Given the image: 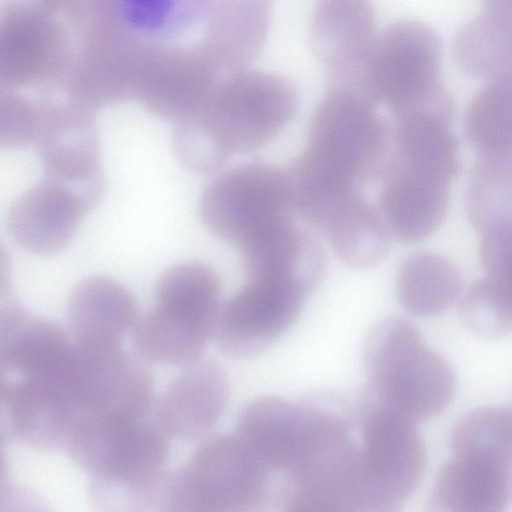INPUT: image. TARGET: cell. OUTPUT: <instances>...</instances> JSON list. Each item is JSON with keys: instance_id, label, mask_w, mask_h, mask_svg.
Returning a JSON list of instances; mask_svg holds the SVG:
<instances>
[{"instance_id": "obj_1", "label": "cell", "mask_w": 512, "mask_h": 512, "mask_svg": "<svg viewBox=\"0 0 512 512\" xmlns=\"http://www.w3.org/2000/svg\"><path fill=\"white\" fill-rule=\"evenodd\" d=\"M299 449L282 474L284 511H359L360 407L341 398L310 399Z\"/></svg>"}, {"instance_id": "obj_11", "label": "cell", "mask_w": 512, "mask_h": 512, "mask_svg": "<svg viewBox=\"0 0 512 512\" xmlns=\"http://www.w3.org/2000/svg\"><path fill=\"white\" fill-rule=\"evenodd\" d=\"M376 39L375 14L369 0H319L309 40L330 88L366 97L367 71Z\"/></svg>"}, {"instance_id": "obj_9", "label": "cell", "mask_w": 512, "mask_h": 512, "mask_svg": "<svg viewBox=\"0 0 512 512\" xmlns=\"http://www.w3.org/2000/svg\"><path fill=\"white\" fill-rule=\"evenodd\" d=\"M312 291L294 277H250L218 310L213 336L220 350L235 359L262 354L294 323Z\"/></svg>"}, {"instance_id": "obj_33", "label": "cell", "mask_w": 512, "mask_h": 512, "mask_svg": "<svg viewBox=\"0 0 512 512\" xmlns=\"http://www.w3.org/2000/svg\"><path fill=\"white\" fill-rule=\"evenodd\" d=\"M480 261L486 277L512 306V227L483 235Z\"/></svg>"}, {"instance_id": "obj_6", "label": "cell", "mask_w": 512, "mask_h": 512, "mask_svg": "<svg viewBox=\"0 0 512 512\" xmlns=\"http://www.w3.org/2000/svg\"><path fill=\"white\" fill-rule=\"evenodd\" d=\"M233 72L193 114L229 157L268 144L298 106L297 88L287 77L246 69Z\"/></svg>"}, {"instance_id": "obj_3", "label": "cell", "mask_w": 512, "mask_h": 512, "mask_svg": "<svg viewBox=\"0 0 512 512\" xmlns=\"http://www.w3.org/2000/svg\"><path fill=\"white\" fill-rule=\"evenodd\" d=\"M437 33L416 20H401L377 36L367 71L365 95L395 117L424 115L451 124L454 102L440 79Z\"/></svg>"}, {"instance_id": "obj_12", "label": "cell", "mask_w": 512, "mask_h": 512, "mask_svg": "<svg viewBox=\"0 0 512 512\" xmlns=\"http://www.w3.org/2000/svg\"><path fill=\"white\" fill-rule=\"evenodd\" d=\"M87 212L74 193L44 179L13 202L8 211V230L21 249L50 256L69 245Z\"/></svg>"}, {"instance_id": "obj_5", "label": "cell", "mask_w": 512, "mask_h": 512, "mask_svg": "<svg viewBox=\"0 0 512 512\" xmlns=\"http://www.w3.org/2000/svg\"><path fill=\"white\" fill-rule=\"evenodd\" d=\"M366 97L331 88L312 117L300 155L309 163L359 185L384 173L391 153L392 127Z\"/></svg>"}, {"instance_id": "obj_13", "label": "cell", "mask_w": 512, "mask_h": 512, "mask_svg": "<svg viewBox=\"0 0 512 512\" xmlns=\"http://www.w3.org/2000/svg\"><path fill=\"white\" fill-rule=\"evenodd\" d=\"M229 395L222 366L198 359L174 378L157 405V422L168 436L195 440L212 429L221 417Z\"/></svg>"}, {"instance_id": "obj_4", "label": "cell", "mask_w": 512, "mask_h": 512, "mask_svg": "<svg viewBox=\"0 0 512 512\" xmlns=\"http://www.w3.org/2000/svg\"><path fill=\"white\" fill-rule=\"evenodd\" d=\"M272 474L237 433L216 435L164 479L160 504L170 511H254L268 499Z\"/></svg>"}, {"instance_id": "obj_21", "label": "cell", "mask_w": 512, "mask_h": 512, "mask_svg": "<svg viewBox=\"0 0 512 512\" xmlns=\"http://www.w3.org/2000/svg\"><path fill=\"white\" fill-rule=\"evenodd\" d=\"M511 493L510 477L502 469L453 455L439 471L428 504L433 511L495 512L505 508Z\"/></svg>"}, {"instance_id": "obj_10", "label": "cell", "mask_w": 512, "mask_h": 512, "mask_svg": "<svg viewBox=\"0 0 512 512\" xmlns=\"http://www.w3.org/2000/svg\"><path fill=\"white\" fill-rule=\"evenodd\" d=\"M38 112L33 144L43 164L44 179L64 186L92 210L104 191L93 112L74 103L38 108Z\"/></svg>"}, {"instance_id": "obj_29", "label": "cell", "mask_w": 512, "mask_h": 512, "mask_svg": "<svg viewBox=\"0 0 512 512\" xmlns=\"http://www.w3.org/2000/svg\"><path fill=\"white\" fill-rule=\"evenodd\" d=\"M453 455L492 464L512 475V412L497 406L474 409L455 424Z\"/></svg>"}, {"instance_id": "obj_27", "label": "cell", "mask_w": 512, "mask_h": 512, "mask_svg": "<svg viewBox=\"0 0 512 512\" xmlns=\"http://www.w3.org/2000/svg\"><path fill=\"white\" fill-rule=\"evenodd\" d=\"M156 292V307L213 331L220 308V282L210 266L201 262L174 265L161 275Z\"/></svg>"}, {"instance_id": "obj_7", "label": "cell", "mask_w": 512, "mask_h": 512, "mask_svg": "<svg viewBox=\"0 0 512 512\" xmlns=\"http://www.w3.org/2000/svg\"><path fill=\"white\" fill-rule=\"evenodd\" d=\"M415 424L360 402L361 512L396 511L417 487L426 455Z\"/></svg>"}, {"instance_id": "obj_25", "label": "cell", "mask_w": 512, "mask_h": 512, "mask_svg": "<svg viewBox=\"0 0 512 512\" xmlns=\"http://www.w3.org/2000/svg\"><path fill=\"white\" fill-rule=\"evenodd\" d=\"M400 304L417 316H433L449 309L462 292V275L446 257L419 252L401 265L396 283Z\"/></svg>"}, {"instance_id": "obj_15", "label": "cell", "mask_w": 512, "mask_h": 512, "mask_svg": "<svg viewBox=\"0 0 512 512\" xmlns=\"http://www.w3.org/2000/svg\"><path fill=\"white\" fill-rule=\"evenodd\" d=\"M308 221L326 236L337 257L351 268H372L387 255L388 228L382 214L359 188L327 201Z\"/></svg>"}, {"instance_id": "obj_19", "label": "cell", "mask_w": 512, "mask_h": 512, "mask_svg": "<svg viewBox=\"0 0 512 512\" xmlns=\"http://www.w3.org/2000/svg\"><path fill=\"white\" fill-rule=\"evenodd\" d=\"M383 174L381 208L389 233L402 242L433 233L447 213L449 184L394 169Z\"/></svg>"}, {"instance_id": "obj_2", "label": "cell", "mask_w": 512, "mask_h": 512, "mask_svg": "<svg viewBox=\"0 0 512 512\" xmlns=\"http://www.w3.org/2000/svg\"><path fill=\"white\" fill-rule=\"evenodd\" d=\"M364 366V398L415 423L437 416L455 393L450 364L403 319L390 318L373 328L365 343Z\"/></svg>"}, {"instance_id": "obj_31", "label": "cell", "mask_w": 512, "mask_h": 512, "mask_svg": "<svg viewBox=\"0 0 512 512\" xmlns=\"http://www.w3.org/2000/svg\"><path fill=\"white\" fill-rule=\"evenodd\" d=\"M125 25L150 39H170L193 29L213 0H114Z\"/></svg>"}, {"instance_id": "obj_22", "label": "cell", "mask_w": 512, "mask_h": 512, "mask_svg": "<svg viewBox=\"0 0 512 512\" xmlns=\"http://www.w3.org/2000/svg\"><path fill=\"white\" fill-rule=\"evenodd\" d=\"M452 53L473 78L487 80L512 69V0H483L481 13L457 32Z\"/></svg>"}, {"instance_id": "obj_28", "label": "cell", "mask_w": 512, "mask_h": 512, "mask_svg": "<svg viewBox=\"0 0 512 512\" xmlns=\"http://www.w3.org/2000/svg\"><path fill=\"white\" fill-rule=\"evenodd\" d=\"M133 344L143 359L154 363L187 365L200 355L213 331L158 307L137 320Z\"/></svg>"}, {"instance_id": "obj_17", "label": "cell", "mask_w": 512, "mask_h": 512, "mask_svg": "<svg viewBox=\"0 0 512 512\" xmlns=\"http://www.w3.org/2000/svg\"><path fill=\"white\" fill-rule=\"evenodd\" d=\"M67 319L75 342L120 345L138 320V308L134 296L122 284L91 276L72 290Z\"/></svg>"}, {"instance_id": "obj_32", "label": "cell", "mask_w": 512, "mask_h": 512, "mask_svg": "<svg viewBox=\"0 0 512 512\" xmlns=\"http://www.w3.org/2000/svg\"><path fill=\"white\" fill-rule=\"evenodd\" d=\"M464 326L484 339L501 338L512 331V306L487 277L474 282L460 303Z\"/></svg>"}, {"instance_id": "obj_18", "label": "cell", "mask_w": 512, "mask_h": 512, "mask_svg": "<svg viewBox=\"0 0 512 512\" xmlns=\"http://www.w3.org/2000/svg\"><path fill=\"white\" fill-rule=\"evenodd\" d=\"M239 246L249 278L294 277L314 290L322 277V251L311 236L294 224L292 217L263 228Z\"/></svg>"}, {"instance_id": "obj_16", "label": "cell", "mask_w": 512, "mask_h": 512, "mask_svg": "<svg viewBox=\"0 0 512 512\" xmlns=\"http://www.w3.org/2000/svg\"><path fill=\"white\" fill-rule=\"evenodd\" d=\"M71 346L56 323L9 303L1 310L0 360L2 371L21 378L47 379L65 362Z\"/></svg>"}, {"instance_id": "obj_20", "label": "cell", "mask_w": 512, "mask_h": 512, "mask_svg": "<svg viewBox=\"0 0 512 512\" xmlns=\"http://www.w3.org/2000/svg\"><path fill=\"white\" fill-rule=\"evenodd\" d=\"M448 127L423 115L396 117L386 169L449 184L459 171V155L457 140Z\"/></svg>"}, {"instance_id": "obj_8", "label": "cell", "mask_w": 512, "mask_h": 512, "mask_svg": "<svg viewBox=\"0 0 512 512\" xmlns=\"http://www.w3.org/2000/svg\"><path fill=\"white\" fill-rule=\"evenodd\" d=\"M294 210L288 173L252 162L231 168L211 181L201 195L199 213L219 239L240 245Z\"/></svg>"}, {"instance_id": "obj_30", "label": "cell", "mask_w": 512, "mask_h": 512, "mask_svg": "<svg viewBox=\"0 0 512 512\" xmlns=\"http://www.w3.org/2000/svg\"><path fill=\"white\" fill-rule=\"evenodd\" d=\"M464 131L479 152L512 151V69L488 79L472 98Z\"/></svg>"}, {"instance_id": "obj_14", "label": "cell", "mask_w": 512, "mask_h": 512, "mask_svg": "<svg viewBox=\"0 0 512 512\" xmlns=\"http://www.w3.org/2000/svg\"><path fill=\"white\" fill-rule=\"evenodd\" d=\"M1 439L39 449L62 448L71 412L48 380L1 377Z\"/></svg>"}, {"instance_id": "obj_23", "label": "cell", "mask_w": 512, "mask_h": 512, "mask_svg": "<svg viewBox=\"0 0 512 512\" xmlns=\"http://www.w3.org/2000/svg\"><path fill=\"white\" fill-rule=\"evenodd\" d=\"M304 412L303 402L260 397L242 410L236 433L272 473H282L294 454Z\"/></svg>"}, {"instance_id": "obj_34", "label": "cell", "mask_w": 512, "mask_h": 512, "mask_svg": "<svg viewBox=\"0 0 512 512\" xmlns=\"http://www.w3.org/2000/svg\"><path fill=\"white\" fill-rule=\"evenodd\" d=\"M38 109L16 96L1 101L0 145L3 148H22L34 143L38 127Z\"/></svg>"}, {"instance_id": "obj_26", "label": "cell", "mask_w": 512, "mask_h": 512, "mask_svg": "<svg viewBox=\"0 0 512 512\" xmlns=\"http://www.w3.org/2000/svg\"><path fill=\"white\" fill-rule=\"evenodd\" d=\"M465 210L482 235L512 227V151L479 152L465 192Z\"/></svg>"}, {"instance_id": "obj_35", "label": "cell", "mask_w": 512, "mask_h": 512, "mask_svg": "<svg viewBox=\"0 0 512 512\" xmlns=\"http://www.w3.org/2000/svg\"><path fill=\"white\" fill-rule=\"evenodd\" d=\"M511 491H512V475H511Z\"/></svg>"}, {"instance_id": "obj_24", "label": "cell", "mask_w": 512, "mask_h": 512, "mask_svg": "<svg viewBox=\"0 0 512 512\" xmlns=\"http://www.w3.org/2000/svg\"><path fill=\"white\" fill-rule=\"evenodd\" d=\"M274 0H213L215 57L231 71L246 69L264 46Z\"/></svg>"}]
</instances>
